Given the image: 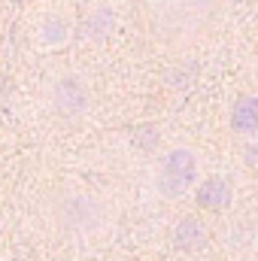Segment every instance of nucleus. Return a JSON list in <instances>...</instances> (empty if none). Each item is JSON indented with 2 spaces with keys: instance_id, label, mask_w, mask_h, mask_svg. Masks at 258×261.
<instances>
[{
  "instance_id": "nucleus-4",
  "label": "nucleus",
  "mask_w": 258,
  "mask_h": 261,
  "mask_svg": "<svg viewBox=\"0 0 258 261\" xmlns=\"http://www.w3.org/2000/svg\"><path fill=\"white\" fill-rule=\"evenodd\" d=\"M197 182V155L192 149H170L155 167V189L164 197H183Z\"/></svg>"
},
{
  "instance_id": "nucleus-8",
  "label": "nucleus",
  "mask_w": 258,
  "mask_h": 261,
  "mask_svg": "<svg viewBox=\"0 0 258 261\" xmlns=\"http://www.w3.org/2000/svg\"><path fill=\"white\" fill-rule=\"evenodd\" d=\"M67 31H70V21H67L61 12H49V15H43V21H40V40L49 43V46L64 43Z\"/></svg>"
},
{
  "instance_id": "nucleus-3",
  "label": "nucleus",
  "mask_w": 258,
  "mask_h": 261,
  "mask_svg": "<svg viewBox=\"0 0 258 261\" xmlns=\"http://www.w3.org/2000/svg\"><path fill=\"white\" fill-rule=\"evenodd\" d=\"M88 85L79 73L73 70H58L46 79V110L55 116V119H79L85 110H88Z\"/></svg>"
},
{
  "instance_id": "nucleus-6",
  "label": "nucleus",
  "mask_w": 258,
  "mask_h": 261,
  "mask_svg": "<svg viewBox=\"0 0 258 261\" xmlns=\"http://www.w3.org/2000/svg\"><path fill=\"white\" fill-rule=\"evenodd\" d=\"M173 243H176V249H183V252H197L203 243H207V228H203V222L200 219H183L179 225H176V231H173Z\"/></svg>"
},
{
  "instance_id": "nucleus-2",
  "label": "nucleus",
  "mask_w": 258,
  "mask_h": 261,
  "mask_svg": "<svg viewBox=\"0 0 258 261\" xmlns=\"http://www.w3.org/2000/svg\"><path fill=\"white\" fill-rule=\"evenodd\" d=\"M40 216L55 237L76 240V243L94 240L107 234V228L113 225V206L100 195L76 186L52 189L40 203Z\"/></svg>"
},
{
  "instance_id": "nucleus-7",
  "label": "nucleus",
  "mask_w": 258,
  "mask_h": 261,
  "mask_svg": "<svg viewBox=\"0 0 258 261\" xmlns=\"http://www.w3.org/2000/svg\"><path fill=\"white\" fill-rule=\"evenodd\" d=\"M231 125L240 134H258V97H237L231 110Z\"/></svg>"
},
{
  "instance_id": "nucleus-1",
  "label": "nucleus",
  "mask_w": 258,
  "mask_h": 261,
  "mask_svg": "<svg viewBox=\"0 0 258 261\" xmlns=\"http://www.w3.org/2000/svg\"><path fill=\"white\" fill-rule=\"evenodd\" d=\"M228 3L231 0H146V31L161 49L189 52L216 31Z\"/></svg>"
},
{
  "instance_id": "nucleus-5",
  "label": "nucleus",
  "mask_w": 258,
  "mask_h": 261,
  "mask_svg": "<svg viewBox=\"0 0 258 261\" xmlns=\"http://www.w3.org/2000/svg\"><path fill=\"white\" fill-rule=\"evenodd\" d=\"M197 203L203 210H225L231 203V189L222 176H210L197 186Z\"/></svg>"
}]
</instances>
